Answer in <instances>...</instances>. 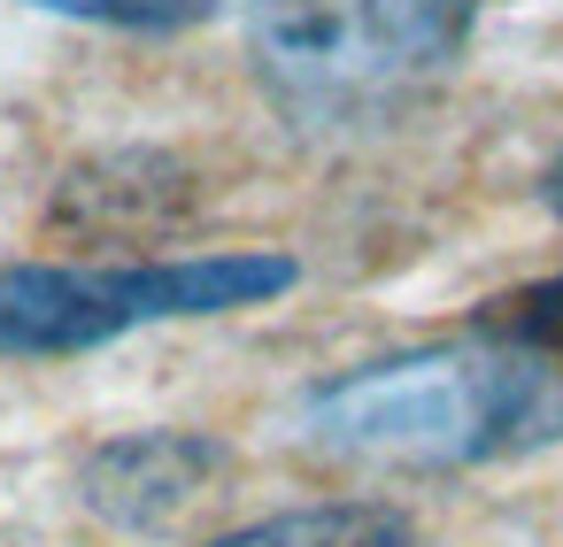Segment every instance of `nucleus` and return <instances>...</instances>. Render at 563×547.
Returning a JSON list of instances; mask_svg holds the SVG:
<instances>
[{"mask_svg": "<svg viewBox=\"0 0 563 547\" xmlns=\"http://www.w3.org/2000/svg\"><path fill=\"white\" fill-rule=\"evenodd\" d=\"M301 439L371 470H478L563 447V339L478 316L463 339L355 362L301 393Z\"/></svg>", "mask_w": 563, "mask_h": 547, "instance_id": "1", "label": "nucleus"}, {"mask_svg": "<svg viewBox=\"0 0 563 547\" xmlns=\"http://www.w3.org/2000/svg\"><path fill=\"white\" fill-rule=\"evenodd\" d=\"M478 0H247L263 93L301 124H378L440 86Z\"/></svg>", "mask_w": 563, "mask_h": 547, "instance_id": "2", "label": "nucleus"}, {"mask_svg": "<svg viewBox=\"0 0 563 547\" xmlns=\"http://www.w3.org/2000/svg\"><path fill=\"white\" fill-rule=\"evenodd\" d=\"M301 263L278 247L155 255V263H0V362L93 355L109 339L232 316L294 293Z\"/></svg>", "mask_w": 563, "mask_h": 547, "instance_id": "3", "label": "nucleus"}, {"mask_svg": "<svg viewBox=\"0 0 563 547\" xmlns=\"http://www.w3.org/2000/svg\"><path fill=\"white\" fill-rule=\"evenodd\" d=\"M224 470V447L209 432H117L78 462V501L117 524V532H155L178 509H194V493Z\"/></svg>", "mask_w": 563, "mask_h": 547, "instance_id": "4", "label": "nucleus"}, {"mask_svg": "<svg viewBox=\"0 0 563 547\" xmlns=\"http://www.w3.org/2000/svg\"><path fill=\"white\" fill-rule=\"evenodd\" d=\"M409 539L417 532L394 501H309V509H278L240 532H217L201 547H409Z\"/></svg>", "mask_w": 563, "mask_h": 547, "instance_id": "5", "label": "nucleus"}, {"mask_svg": "<svg viewBox=\"0 0 563 547\" xmlns=\"http://www.w3.org/2000/svg\"><path fill=\"white\" fill-rule=\"evenodd\" d=\"M40 16L63 24H93V32H194L209 16H224L232 0H24Z\"/></svg>", "mask_w": 563, "mask_h": 547, "instance_id": "6", "label": "nucleus"}, {"mask_svg": "<svg viewBox=\"0 0 563 547\" xmlns=\"http://www.w3.org/2000/svg\"><path fill=\"white\" fill-rule=\"evenodd\" d=\"M540 193H548V209H555V216H563V155H555V163H548V178H540Z\"/></svg>", "mask_w": 563, "mask_h": 547, "instance_id": "7", "label": "nucleus"}]
</instances>
